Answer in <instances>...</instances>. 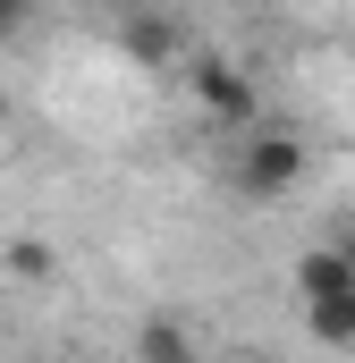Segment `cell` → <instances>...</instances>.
I'll return each mask as SVG.
<instances>
[{"mask_svg":"<svg viewBox=\"0 0 355 363\" xmlns=\"http://www.w3.org/2000/svg\"><path fill=\"white\" fill-rule=\"evenodd\" d=\"M237 194H254V203H271V194H288V186L305 178V144L288 135V127H246V144H237Z\"/></svg>","mask_w":355,"mask_h":363,"instance_id":"obj_1","label":"cell"},{"mask_svg":"<svg viewBox=\"0 0 355 363\" xmlns=\"http://www.w3.org/2000/svg\"><path fill=\"white\" fill-rule=\"evenodd\" d=\"M186 93L203 101V118H220V127H254V77H246L237 60L195 51V60H186Z\"/></svg>","mask_w":355,"mask_h":363,"instance_id":"obj_2","label":"cell"},{"mask_svg":"<svg viewBox=\"0 0 355 363\" xmlns=\"http://www.w3.org/2000/svg\"><path fill=\"white\" fill-rule=\"evenodd\" d=\"M127 26H119V43H127V60L136 68H178V17H161V0H144V9H119Z\"/></svg>","mask_w":355,"mask_h":363,"instance_id":"obj_3","label":"cell"},{"mask_svg":"<svg viewBox=\"0 0 355 363\" xmlns=\"http://www.w3.org/2000/svg\"><path fill=\"white\" fill-rule=\"evenodd\" d=\"M339 287H355V245H305L296 296H339Z\"/></svg>","mask_w":355,"mask_h":363,"instance_id":"obj_4","label":"cell"},{"mask_svg":"<svg viewBox=\"0 0 355 363\" xmlns=\"http://www.w3.org/2000/svg\"><path fill=\"white\" fill-rule=\"evenodd\" d=\"M305 330H313L322 347H355V287H339V296H305Z\"/></svg>","mask_w":355,"mask_h":363,"instance_id":"obj_5","label":"cell"},{"mask_svg":"<svg viewBox=\"0 0 355 363\" xmlns=\"http://www.w3.org/2000/svg\"><path fill=\"white\" fill-rule=\"evenodd\" d=\"M136 355L144 363H186L195 355V330H186V321H144V330H136Z\"/></svg>","mask_w":355,"mask_h":363,"instance_id":"obj_6","label":"cell"},{"mask_svg":"<svg viewBox=\"0 0 355 363\" xmlns=\"http://www.w3.org/2000/svg\"><path fill=\"white\" fill-rule=\"evenodd\" d=\"M51 271H60V254H51L43 237H17V245H9V279H51Z\"/></svg>","mask_w":355,"mask_h":363,"instance_id":"obj_7","label":"cell"},{"mask_svg":"<svg viewBox=\"0 0 355 363\" xmlns=\"http://www.w3.org/2000/svg\"><path fill=\"white\" fill-rule=\"evenodd\" d=\"M26 9H34V0H0V43H9V34L26 26Z\"/></svg>","mask_w":355,"mask_h":363,"instance_id":"obj_8","label":"cell"},{"mask_svg":"<svg viewBox=\"0 0 355 363\" xmlns=\"http://www.w3.org/2000/svg\"><path fill=\"white\" fill-rule=\"evenodd\" d=\"M0 135H9V93H0Z\"/></svg>","mask_w":355,"mask_h":363,"instance_id":"obj_9","label":"cell"},{"mask_svg":"<svg viewBox=\"0 0 355 363\" xmlns=\"http://www.w3.org/2000/svg\"><path fill=\"white\" fill-rule=\"evenodd\" d=\"M110 9H144V0H110Z\"/></svg>","mask_w":355,"mask_h":363,"instance_id":"obj_10","label":"cell"}]
</instances>
